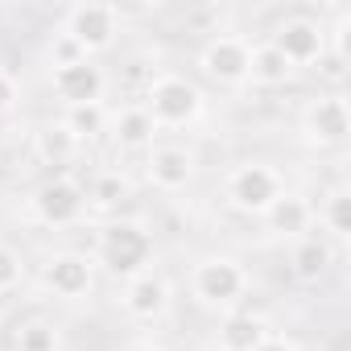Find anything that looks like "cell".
<instances>
[{"label": "cell", "mask_w": 351, "mask_h": 351, "mask_svg": "<svg viewBox=\"0 0 351 351\" xmlns=\"http://www.w3.org/2000/svg\"><path fill=\"white\" fill-rule=\"evenodd\" d=\"M79 141H95L99 132H108V124H112V112H108V104L99 99V104H75V108H62V116H58Z\"/></svg>", "instance_id": "cell-20"}, {"label": "cell", "mask_w": 351, "mask_h": 351, "mask_svg": "<svg viewBox=\"0 0 351 351\" xmlns=\"http://www.w3.org/2000/svg\"><path fill=\"white\" fill-rule=\"evenodd\" d=\"M87 191L66 178V173H58V178H50L46 186H38L34 195V215L46 223V228H75L83 215H87Z\"/></svg>", "instance_id": "cell-7"}, {"label": "cell", "mask_w": 351, "mask_h": 351, "mask_svg": "<svg viewBox=\"0 0 351 351\" xmlns=\"http://www.w3.org/2000/svg\"><path fill=\"white\" fill-rule=\"evenodd\" d=\"M289 79H293V66H289L269 42L252 46V79H248V83H256V87H285Z\"/></svg>", "instance_id": "cell-21"}, {"label": "cell", "mask_w": 351, "mask_h": 351, "mask_svg": "<svg viewBox=\"0 0 351 351\" xmlns=\"http://www.w3.org/2000/svg\"><path fill=\"white\" fill-rule=\"evenodd\" d=\"M79 58H87V54H83V50H79V46H75V42H71L66 34H58V38L50 42V62H54V66H66V62H79ZM54 66H50V71H54Z\"/></svg>", "instance_id": "cell-25"}, {"label": "cell", "mask_w": 351, "mask_h": 351, "mask_svg": "<svg viewBox=\"0 0 351 351\" xmlns=\"http://www.w3.org/2000/svg\"><path fill=\"white\" fill-rule=\"evenodd\" d=\"M281 195H285V178L269 161H240L223 182V199L240 215H265Z\"/></svg>", "instance_id": "cell-4"}, {"label": "cell", "mask_w": 351, "mask_h": 351, "mask_svg": "<svg viewBox=\"0 0 351 351\" xmlns=\"http://www.w3.org/2000/svg\"><path fill=\"white\" fill-rule=\"evenodd\" d=\"M145 112L157 128H186L203 116V91L186 75H157L145 87Z\"/></svg>", "instance_id": "cell-3"}, {"label": "cell", "mask_w": 351, "mask_h": 351, "mask_svg": "<svg viewBox=\"0 0 351 351\" xmlns=\"http://www.w3.org/2000/svg\"><path fill=\"white\" fill-rule=\"evenodd\" d=\"M199 71L219 87H244L252 79V42L244 34H215L199 50Z\"/></svg>", "instance_id": "cell-6"}, {"label": "cell", "mask_w": 351, "mask_h": 351, "mask_svg": "<svg viewBox=\"0 0 351 351\" xmlns=\"http://www.w3.org/2000/svg\"><path fill=\"white\" fill-rule=\"evenodd\" d=\"M62 34L87 54H104L116 46V34H120V9L116 5H104V0H79V5L66 9L62 17Z\"/></svg>", "instance_id": "cell-5"}, {"label": "cell", "mask_w": 351, "mask_h": 351, "mask_svg": "<svg viewBox=\"0 0 351 351\" xmlns=\"http://www.w3.org/2000/svg\"><path fill=\"white\" fill-rule=\"evenodd\" d=\"M120 351H161L157 343H149V339H136V343H124Z\"/></svg>", "instance_id": "cell-28"}, {"label": "cell", "mask_w": 351, "mask_h": 351, "mask_svg": "<svg viewBox=\"0 0 351 351\" xmlns=\"http://www.w3.org/2000/svg\"><path fill=\"white\" fill-rule=\"evenodd\" d=\"M261 219L269 223L273 236H281V240H302V236H310V228H314V207H310L302 195H289V191H285Z\"/></svg>", "instance_id": "cell-14"}, {"label": "cell", "mask_w": 351, "mask_h": 351, "mask_svg": "<svg viewBox=\"0 0 351 351\" xmlns=\"http://www.w3.org/2000/svg\"><path fill=\"white\" fill-rule=\"evenodd\" d=\"M95 265H104L112 277L128 281L153 265V232L141 219H112L95 232Z\"/></svg>", "instance_id": "cell-1"}, {"label": "cell", "mask_w": 351, "mask_h": 351, "mask_svg": "<svg viewBox=\"0 0 351 351\" xmlns=\"http://www.w3.org/2000/svg\"><path fill=\"white\" fill-rule=\"evenodd\" d=\"M108 128H112V141L120 149H128V153H149L153 149V136L161 132L153 124V116L145 112V104H128L124 112H116Z\"/></svg>", "instance_id": "cell-15"}, {"label": "cell", "mask_w": 351, "mask_h": 351, "mask_svg": "<svg viewBox=\"0 0 351 351\" xmlns=\"http://www.w3.org/2000/svg\"><path fill=\"white\" fill-rule=\"evenodd\" d=\"M195 153L186 145H153L145 153V178L161 191V195H178L195 182Z\"/></svg>", "instance_id": "cell-12"}, {"label": "cell", "mask_w": 351, "mask_h": 351, "mask_svg": "<svg viewBox=\"0 0 351 351\" xmlns=\"http://www.w3.org/2000/svg\"><path fill=\"white\" fill-rule=\"evenodd\" d=\"M21 277H25V261H21V252L9 248V244H0V293L17 289Z\"/></svg>", "instance_id": "cell-24"}, {"label": "cell", "mask_w": 351, "mask_h": 351, "mask_svg": "<svg viewBox=\"0 0 351 351\" xmlns=\"http://www.w3.org/2000/svg\"><path fill=\"white\" fill-rule=\"evenodd\" d=\"M13 343H17V351H58V347H62V335H58L54 322H46V318H29V322L17 326Z\"/></svg>", "instance_id": "cell-22"}, {"label": "cell", "mask_w": 351, "mask_h": 351, "mask_svg": "<svg viewBox=\"0 0 351 351\" xmlns=\"http://www.w3.org/2000/svg\"><path fill=\"white\" fill-rule=\"evenodd\" d=\"M191 293L203 310L236 314V306L248 293V269L236 256H203L191 269Z\"/></svg>", "instance_id": "cell-2"}, {"label": "cell", "mask_w": 351, "mask_h": 351, "mask_svg": "<svg viewBox=\"0 0 351 351\" xmlns=\"http://www.w3.org/2000/svg\"><path fill=\"white\" fill-rule=\"evenodd\" d=\"M289 265L302 281H318L330 265H335V248L322 232H310L302 240H293V252H289Z\"/></svg>", "instance_id": "cell-18"}, {"label": "cell", "mask_w": 351, "mask_h": 351, "mask_svg": "<svg viewBox=\"0 0 351 351\" xmlns=\"http://www.w3.org/2000/svg\"><path fill=\"white\" fill-rule=\"evenodd\" d=\"M314 219H318V228L326 232V240H351V195H347V186H335V191L318 203Z\"/></svg>", "instance_id": "cell-19"}, {"label": "cell", "mask_w": 351, "mask_h": 351, "mask_svg": "<svg viewBox=\"0 0 351 351\" xmlns=\"http://www.w3.org/2000/svg\"><path fill=\"white\" fill-rule=\"evenodd\" d=\"M124 314L136 318V322H161L169 314V302H173V289L169 281L157 273V269H145L136 277L124 281Z\"/></svg>", "instance_id": "cell-13"}, {"label": "cell", "mask_w": 351, "mask_h": 351, "mask_svg": "<svg viewBox=\"0 0 351 351\" xmlns=\"http://www.w3.org/2000/svg\"><path fill=\"white\" fill-rule=\"evenodd\" d=\"M269 335L273 330H269V322L261 314H228L215 343H219V351H256Z\"/></svg>", "instance_id": "cell-16"}, {"label": "cell", "mask_w": 351, "mask_h": 351, "mask_svg": "<svg viewBox=\"0 0 351 351\" xmlns=\"http://www.w3.org/2000/svg\"><path fill=\"white\" fill-rule=\"evenodd\" d=\"M34 149H38V157H42L46 165H71V161L79 157L83 141H79L62 120H46V124L34 132Z\"/></svg>", "instance_id": "cell-17"}, {"label": "cell", "mask_w": 351, "mask_h": 351, "mask_svg": "<svg viewBox=\"0 0 351 351\" xmlns=\"http://www.w3.org/2000/svg\"><path fill=\"white\" fill-rule=\"evenodd\" d=\"M269 46L298 71V66H310V62H322L326 58V25L322 21H310V17H289L277 25V34L269 38Z\"/></svg>", "instance_id": "cell-8"}, {"label": "cell", "mask_w": 351, "mask_h": 351, "mask_svg": "<svg viewBox=\"0 0 351 351\" xmlns=\"http://www.w3.org/2000/svg\"><path fill=\"white\" fill-rule=\"evenodd\" d=\"M50 87L54 95L62 99V108H75V104H99L104 91H108V75L95 58H79V62H66V66H54L50 71Z\"/></svg>", "instance_id": "cell-11"}, {"label": "cell", "mask_w": 351, "mask_h": 351, "mask_svg": "<svg viewBox=\"0 0 351 351\" xmlns=\"http://www.w3.org/2000/svg\"><path fill=\"white\" fill-rule=\"evenodd\" d=\"M302 128L314 145H343L351 136V104L343 91H326L318 99L306 104L302 112Z\"/></svg>", "instance_id": "cell-10"}, {"label": "cell", "mask_w": 351, "mask_h": 351, "mask_svg": "<svg viewBox=\"0 0 351 351\" xmlns=\"http://www.w3.org/2000/svg\"><path fill=\"white\" fill-rule=\"evenodd\" d=\"M21 99V83L9 75V71H0V116H9Z\"/></svg>", "instance_id": "cell-26"}, {"label": "cell", "mask_w": 351, "mask_h": 351, "mask_svg": "<svg viewBox=\"0 0 351 351\" xmlns=\"http://www.w3.org/2000/svg\"><path fill=\"white\" fill-rule=\"evenodd\" d=\"M42 285L62 302H79L95 289V261L83 252H54L42 265Z\"/></svg>", "instance_id": "cell-9"}, {"label": "cell", "mask_w": 351, "mask_h": 351, "mask_svg": "<svg viewBox=\"0 0 351 351\" xmlns=\"http://www.w3.org/2000/svg\"><path fill=\"white\" fill-rule=\"evenodd\" d=\"M120 199H128V182L120 173H99L87 191V203H95V207H116Z\"/></svg>", "instance_id": "cell-23"}, {"label": "cell", "mask_w": 351, "mask_h": 351, "mask_svg": "<svg viewBox=\"0 0 351 351\" xmlns=\"http://www.w3.org/2000/svg\"><path fill=\"white\" fill-rule=\"evenodd\" d=\"M256 351H298V347H293L289 339H277V335H269V339H265Z\"/></svg>", "instance_id": "cell-27"}]
</instances>
